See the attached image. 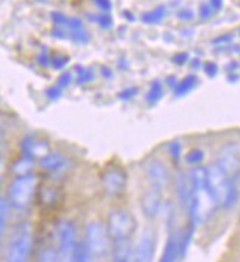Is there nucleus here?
<instances>
[{
  "label": "nucleus",
  "instance_id": "nucleus-1",
  "mask_svg": "<svg viewBox=\"0 0 240 262\" xmlns=\"http://www.w3.org/2000/svg\"><path fill=\"white\" fill-rule=\"evenodd\" d=\"M33 252V231L27 223L18 224L12 230L6 243L3 262H30Z\"/></svg>",
  "mask_w": 240,
  "mask_h": 262
},
{
  "label": "nucleus",
  "instance_id": "nucleus-2",
  "mask_svg": "<svg viewBox=\"0 0 240 262\" xmlns=\"http://www.w3.org/2000/svg\"><path fill=\"white\" fill-rule=\"evenodd\" d=\"M37 186L38 179L31 174L13 180L8 190V199L15 211H25L31 205L37 191Z\"/></svg>",
  "mask_w": 240,
  "mask_h": 262
},
{
  "label": "nucleus",
  "instance_id": "nucleus-3",
  "mask_svg": "<svg viewBox=\"0 0 240 262\" xmlns=\"http://www.w3.org/2000/svg\"><path fill=\"white\" fill-rule=\"evenodd\" d=\"M111 240L112 238L109 237L106 224H103L99 220H93L87 223L84 230V243L93 253V256L106 258L109 252L112 250Z\"/></svg>",
  "mask_w": 240,
  "mask_h": 262
},
{
  "label": "nucleus",
  "instance_id": "nucleus-4",
  "mask_svg": "<svg viewBox=\"0 0 240 262\" xmlns=\"http://www.w3.org/2000/svg\"><path fill=\"white\" fill-rule=\"evenodd\" d=\"M106 228H108L109 237L112 238V242L122 240V238H132L137 228V221L132 212L125 209H114L108 215Z\"/></svg>",
  "mask_w": 240,
  "mask_h": 262
},
{
  "label": "nucleus",
  "instance_id": "nucleus-5",
  "mask_svg": "<svg viewBox=\"0 0 240 262\" xmlns=\"http://www.w3.org/2000/svg\"><path fill=\"white\" fill-rule=\"evenodd\" d=\"M58 256L60 262H75V255L78 249V240H77V228L71 221L60 223L58 228Z\"/></svg>",
  "mask_w": 240,
  "mask_h": 262
},
{
  "label": "nucleus",
  "instance_id": "nucleus-6",
  "mask_svg": "<svg viewBox=\"0 0 240 262\" xmlns=\"http://www.w3.org/2000/svg\"><path fill=\"white\" fill-rule=\"evenodd\" d=\"M206 171H208V189L211 191V194L214 196L216 203L221 206L223 202H224V198L227 194L228 187H230L233 179L228 177L216 162L211 164L209 167L206 168Z\"/></svg>",
  "mask_w": 240,
  "mask_h": 262
},
{
  "label": "nucleus",
  "instance_id": "nucleus-7",
  "mask_svg": "<svg viewBox=\"0 0 240 262\" xmlns=\"http://www.w3.org/2000/svg\"><path fill=\"white\" fill-rule=\"evenodd\" d=\"M216 164L233 179L234 174H239L240 169V142H227L224 144L216 156Z\"/></svg>",
  "mask_w": 240,
  "mask_h": 262
},
{
  "label": "nucleus",
  "instance_id": "nucleus-8",
  "mask_svg": "<svg viewBox=\"0 0 240 262\" xmlns=\"http://www.w3.org/2000/svg\"><path fill=\"white\" fill-rule=\"evenodd\" d=\"M156 249V233L154 228H144L137 245L133 249L132 262H152Z\"/></svg>",
  "mask_w": 240,
  "mask_h": 262
},
{
  "label": "nucleus",
  "instance_id": "nucleus-9",
  "mask_svg": "<svg viewBox=\"0 0 240 262\" xmlns=\"http://www.w3.org/2000/svg\"><path fill=\"white\" fill-rule=\"evenodd\" d=\"M127 172L120 167L108 168L102 174V187L109 196H120L125 190L127 186Z\"/></svg>",
  "mask_w": 240,
  "mask_h": 262
},
{
  "label": "nucleus",
  "instance_id": "nucleus-10",
  "mask_svg": "<svg viewBox=\"0 0 240 262\" xmlns=\"http://www.w3.org/2000/svg\"><path fill=\"white\" fill-rule=\"evenodd\" d=\"M144 172H146V179L149 181V184L159 190L164 191L171 183V174H169L168 168L159 159H150L144 167Z\"/></svg>",
  "mask_w": 240,
  "mask_h": 262
},
{
  "label": "nucleus",
  "instance_id": "nucleus-11",
  "mask_svg": "<svg viewBox=\"0 0 240 262\" xmlns=\"http://www.w3.org/2000/svg\"><path fill=\"white\" fill-rule=\"evenodd\" d=\"M162 206H164L162 190H159V189L150 186V187L142 194V199H140V209H142V214H143L146 218H149V220H154V218H156L158 215L161 214Z\"/></svg>",
  "mask_w": 240,
  "mask_h": 262
},
{
  "label": "nucleus",
  "instance_id": "nucleus-12",
  "mask_svg": "<svg viewBox=\"0 0 240 262\" xmlns=\"http://www.w3.org/2000/svg\"><path fill=\"white\" fill-rule=\"evenodd\" d=\"M174 183H176V190H177V198L180 201L181 208L187 212V208L192 202L193 196H194V191H193L192 186V180H190V176L183 172V171H179L174 177Z\"/></svg>",
  "mask_w": 240,
  "mask_h": 262
},
{
  "label": "nucleus",
  "instance_id": "nucleus-13",
  "mask_svg": "<svg viewBox=\"0 0 240 262\" xmlns=\"http://www.w3.org/2000/svg\"><path fill=\"white\" fill-rule=\"evenodd\" d=\"M21 150H23V155L30 156V158H40L43 159L45 156H48L50 154V146L46 140H41V139H37L34 136H27L23 139L21 142Z\"/></svg>",
  "mask_w": 240,
  "mask_h": 262
},
{
  "label": "nucleus",
  "instance_id": "nucleus-14",
  "mask_svg": "<svg viewBox=\"0 0 240 262\" xmlns=\"http://www.w3.org/2000/svg\"><path fill=\"white\" fill-rule=\"evenodd\" d=\"M133 249L132 238L115 240L111 250V262H132Z\"/></svg>",
  "mask_w": 240,
  "mask_h": 262
},
{
  "label": "nucleus",
  "instance_id": "nucleus-15",
  "mask_svg": "<svg viewBox=\"0 0 240 262\" xmlns=\"http://www.w3.org/2000/svg\"><path fill=\"white\" fill-rule=\"evenodd\" d=\"M180 234L181 233H179V231H171L169 233L164 252L161 255V259L158 262H176L177 259H180V248H179Z\"/></svg>",
  "mask_w": 240,
  "mask_h": 262
},
{
  "label": "nucleus",
  "instance_id": "nucleus-16",
  "mask_svg": "<svg viewBox=\"0 0 240 262\" xmlns=\"http://www.w3.org/2000/svg\"><path fill=\"white\" fill-rule=\"evenodd\" d=\"M65 158L60 154H49L48 156H45L43 159H40V167L43 168L45 171L49 172H58L62 168L65 167Z\"/></svg>",
  "mask_w": 240,
  "mask_h": 262
},
{
  "label": "nucleus",
  "instance_id": "nucleus-17",
  "mask_svg": "<svg viewBox=\"0 0 240 262\" xmlns=\"http://www.w3.org/2000/svg\"><path fill=\"white\" fill-rule=\"evenodd\" d=\"M34 168V159L30 156L23 155V158L16 159L12 164V172L16 177H23V176H30L31 171Z\"/></svg>",
  "mask_w": 240,
  "mask_h": 262
},
{
  "label": "nucleus",
  "instance_id": "nucleus-18",
  "mask_svg": "<svg viewBox=\"0 0 240 262\" xmlns=\"http://www.w3.org/2000/svg\"><path fill=\"white\" fill-rule=\"evenodd\" d=\"M199 83V80H198V77L196 75H187V77H184L181 81L177 83V85L174 87V95L177 96V97H181V96H186L192 89H194V85Z\"/></svg>",
  "mask_w": 240,
  "mask_h": 262
},
{
  "label": "nucleus",
  "instance_id": "nucleus-19",
  "mask_svg": "<svg viewBox=\"0 0 240 262\" xmlns=\"http://www.w3.org/2000/svg\"><path fill=\"white\" fill-rule=\"evenodd\" d=\"M194 230H196L194 227L189 226L187 228H184V230L181 231L180 245H179V248H180V259H183V258L186 256V253H187V250H189V246H190V242H192Z\"/></svg>",
  "mask_w": 240,
  "mask_h": 262
},
{
  "label": "nucleus",
  "instance_id": "nucleus-20",
  "mask_svg": "<svg viewBox=\"0 0 240 262\" xmlns=\"http://www.w3.org/2000/svg\"><path fill=\"white\" fill-rule=\"evenodd\" d=\"M237 198H239V189H237V184H236V179H233L230 187H228L227 194L224 198V202L221 205V208H224V209L233 208L236 205V202H237Z\"/></svg>",
  "mask_w": 240,
  "mask_h": 262
},
{
  "label": "nucleus",
  "instance_id": "nucleus-21",
  "mask_svg": "<svg viewBox=\"0 0 240 262\" xmlns=\"http://www.w3.org/2000/svg\"><path fill=\"white\" fill-rule=\"evenodd\" d=\"M164 96V89H162V83L161 81H154L150 84V89L147 92V96H146V100L150 103V105H155L158 103Z\"/></svg>",
  "mask_w": 240,
  "mask_h": 262
},
{
  "label": "nucleus",
  "instance_id": "nucleus-22",
  "mask_svg": "<svg viewBox=\"0 0 240 262\" xmlns=\"http://www.w3.org/2000/svg\"><path fill=\"white\" fill-rule=\"evenodd\" d=\"M165 16V8L164 6H158L152 12H146L142 15V21L144 24H156L159 23L162 18Z\"/></svg>",
  "mask_w": 240,
  "mask_h": 262
},
{
  "label": "nucleus",
  "instance_id": "nucleus-23",
  "mask_svg": "<svg viewBox=\"0 0 240 262\" xmlns=\"http://www.w3.org/2000/svg\"><path fill=\"white\" fill-rule=\"evenodd\" d=\"M75 262H93V253L87 248L84 240L78 243V249H77V255H75Z\"/></svg>",
  "mask_w": 240,
  "mask_h": 262
},
{
  "label": "nucleus",
  "instance_id": "nucleus-24",
  "mask_svg": "<svg viewBox=\"0 0 240 262\" xmlns=\"http://www.w3.org/2000/svg\"><path fill=\"white\" fill-rule=\"evenodd\" d=\"M11 202H9V199L8 198H2V203H0V224H2V234L5 233V230H6V223H8V216H9V211H11Z\"/></svg>",
  "mask_w": 240,
  "mask_h": 262
},
{
  "label": "nucleus",
  "instance_id": "nucleus-25",
  "mask_svg": "<svg viewBox=\"0 0 240 262\" xmlns=\"http://www.w3.org/2000/svg\"><path fill=\"white\" fill-rule=\"evenodd\" d=\"M36 262H60L58 250L52 249V248H45L38 253Z\"/></svg>",
  "mask_w": 240,
  "mask_h": 262
},
{
  "label": "nucleus",
  "instance_id": "nucleus-26",
  "mask_svg": "<svg viewBox=\"0 0 240 262\" xmlns=\"http://www.w3.org/2000/svg\"><path fill=\"white\" fill-rule=\"evenodd\" d=\"M205 154L204 150L201 149H192L187 155H186V162L189 165H193V167H199L204 161Z\"/></svg>",
  "mask_w": 240,
  "mask_h": 262
},
{
  "label": "nucleus",
  "instance_id": "nucleus-27",
  "mask_svg": "<svg viewBox=\"0 0 240 262\" xmlns=\"http://www.w3.org/2000/svg\"><path fill=\"white\" fill-rule=\"evenodd\" d=\"M168 152L169 156H171V159L176 162V164H179V161H180L181 158V143L179 140H174V142H171L168 146Z\"/></svg>",
  "mask_w": 240,
  "mask_h": 262
},
{
  "label": "nucleus",
  "instance_id": "nucleus-28",
  "mask_svg": "<svg viewBox=\"0 0 240 262\" xmlns=\"http://www.w3.org/2000/svg\"><path fill=\"white\" fill-rule=\"evenodd\" d=\"M56 189H49V187H46V189H43L41 190V202L45 203V205H49V203H55L56 202Z\"/></svg>",
  "mask_w": 240,
  "mask_h": 262
},
{
  "label": "nucleus",
  "instance_id": "nucleus-29",
  "mask_svg": "<svg viewBox=\"0 0 240 262\" xmlns=\"http://www.w3.org/2000/svg\"><path fill=\"white\" fill-rule=\"evenodd\" d=\"M68 62H70V56H65V55H56V56L52 59V67H53L55 70H62Z\"/></svg>",
  "mask_w": 240,
  "mask_h": 262
},
{
  "label": "nucleus",
  "instance_id": "nucleus-30",
  "mask_svg": "<svg viewBox=\"0 0 240 262\" xmlns=\"http://www.w3.org/2000/svg\"><path fill=\"white\" fill-rule=\"evenodd\" d=\"M137 93H139V89L137 87H127V89H124L122 92L118 93V97H120L121 100H130Z\"/></svg>",
  "mask_w": 240,
  "mask_h": 262
},
{
  "label": "nucleus",
  "instance_id": "nucleus-31",
  "mask_svg": "<svg viewBox=\"0 0 240 262\" xmlns=\"http://www.w3.org/2000/svg\"><path fill=\"white\" fill-rule=\"evenodd\" d=\"M52 21H53V24L56 25V27H65V24L68 23V16H65L62 12H52Z\"/></svg>",
  "mask_w": 240,
  "mask_h": 262
},
{
  "label": "nucleus",
  "instance_id": "nucleus-32",
  "mask_svg": "<svg viewBox=\"0 0 240 262\" xmlns=\"http://www.w3.org/2000/svg\"><path fill=\"white\" fill-rule=\"evenodd\" d=\"M72 83V72L67 71V72H62L59 75V78H58V83L56 85H59L60 89H65L67 85H70Z\"/></svg>",
  "mask_w": 240,
  "mask_h": 262
},
{
  "label": "nucleus",
  "instance_id": "nucleus-33",
  "mask_svg": "<svg viewBox=\"0 0 240 262\" xmlns=\"http://www.w3.org/2000/svg\"><path fill=\"white\" fill-rule=\"evenodd\" d=\"M97 24L100 25L102 28H105V30H108L112 27V18H111V15L109 13H100V15H97Z\"/></svg>",
  "mask_w": 240,
  "mask_h": 262
},
{
  "label": "nucleus",
  "instance_id": "nucleus-34",
  "mask_svg": "<svg viewBox=\"0 0 240 262\" xmlns=\"http://www.w3.org/2000/svg\"><path fill=\"white\" fill-rule=\"evenodd\" d=\"M60 95H62V89H60L59 85H52V87H49L48 90H46V96L50 100H58Z\"/></svg>",
  "mask_w": 240,
  "mask_h": 262
},
{
  "label": "nucleus",
  "instance_id": "nucleus-35",
  "mask_svg": "<svg viewBox=\"0 0 240 262\" xmlns=\"http://www.w3.org/2000/svg\"><path fill=\"white\" fill-rule=\"evenodd\" d=\"M204 71L208 77H215L218 72V65L215 62H206L204 65Z\"/></svg>",
  "mask_w": 240,
  "mask_h": 262
},
{
  "label": "nucleus",
  "instance_id": "nucleus-36",
  "mask_svg": "<svg viewBox=\"0 0 240 262\" xmlns=\"http://www.w3.org/2000/svg\"><path fill=\"white\" fill-rule=\"evenodd\" d=\"M212 6L209 5V3H202L201 5V8H199V13H201V18H204V19H208L211 15H212Z\"/></svg>",
  "mask_w": 240,
  "mask_h": 262
},
{
  "label": "nucleus",
  "instance_id": "nucleus-37",
  "mask_svg": "<svg viewBox=\"0 0 240 262\" xmlns=\"http://www.w3.org/2000/svg\"><path fill=\"white\" fill-rule=\"evenodd\" d=\"M187 60H189V53H186V52L176 53V55L172 56V62H174V63H177V65H184Z\"/></svg>",
  "mask_w": 240,
  "mask_h": 262
},
{
  "label": "nucleus",
  "instance_id": "nucleus-38",
  "mask_svg": "<svg viewBox=\"0 0 240 262\" xmlns=\"http://www.w3.org/2000/svg\"><path fill=\"white\" fill-rule=\"evenodd\" d=\"M92 80H93V72L89 71V70H85L84 72H81V74L78 75V80H77V83L84 84V83H89V81H92Z\"/></svg>",
  "mask_w": 240,
  "mask_h": 262
},
{
  "label": "nucleus",
  "instance_id": "nucleus-39",
  "mask_svg": "<svg viewBox=\"0 0 240 262\" xmlns=\"http://www.w3.org/2000/svg\"><path fill=\"white\" fill-rule=\"evenodd\" d=\"M193 16L194 15H193L190 9H181V11L177 12V18L181 19V21H190V19H193Z\"/></svg>",
  "mask_w": 240,
  "mask_h": 262
},
{
  "label": "nucleus",
  "instance_id": "nucleus-40",
  "mask_svg": "<svg viewBox=\"0 0 240 262\" xmlns=\"http://www.w3.org/2000/svg\"><path fill=\"white\" fill-rule=\"evenodd\" d=\"M95 3H96L97 8H99V9H102L103 12H109V11H111V8H112L111 0H95Z\"/></svg>",
  "mask_w": 240,
  "mask_h": 262
},
{
  "label": "nucleus",
  "instance_id": "nucleus-41",
  "mask_svg": "<svg viewBox=\"0 0 240 262\" xmlns=\"http://www.w3.org/2000/svg\"><path fill=\"white\" fill-rule=\"evenodd\" d=\"M37 62H38V65H41V67H48L52 63V59L48 56V53H46V50H43L40 55H38V58H37Z\"/></svg>",
  "mask_w": 240,
  "mask_h": 262
},
{
  "label": "nucleus",
  "instance_id": "nucleus-42",
  "mask_svg": "<svg viewBox=\"0 0 240 262\" xmlns=\"http://www.w3.org/2000/svg\"><path fill=\"white\" fill-rule=\"evenodd\" d=\"M231 38H233V36L231 34H226V36H220L218 38H215L212 43L214 45H220V43H227V41H231Z\"/></svg>",
  "mask_w": 240,
  "mask_h": 262
},
{
  "label": "nucleus",
  "instance_id": "nucleus-43",
  "mask_svg": "<svg viewBox=\"0 0 240 262\" xmlns=\"http://www.w3.org/2000/svg\"><path fill=\"white\" fill-rule=\"evenodd\" d=\"M209 5L212 6L214 11H220L223 8V0H209Z\"/></svg>",
  "mask_w": 240,
  "mask_h": 262
},
{
  "label": "nucleus",
  "instance_id": "nucleus-44",
  "mask_svg": "<svg viewBox=\"0 0 240 262\" xmlns=\"http://www.w3.org/2000/svg\"><path fill=\"white\" fill-rule=\"evenodd\" d=\"M102 75H105L106 78H111L112 77V71L109 70L108 67H102Z\"/></svg>",
  "mask_w": 240,
  "mask_h": 262
},
{
  "label": "nucleus",
  "instance_id": "nucleus-45",
  "mask_svg": "<svg viewBox=\"0 0 240 262\" xmlns=\"http://www.w3.org/2000/svg\"><path fill=\"white\" fill-rule=\"evenodd\" d=\"M122 13H124V16H125V18H127L128 21H134V16H133L130 11H124Z\"/></svg>",
  "mask_w": 240,
  "mask_h": 262
},
{
  "label": "nucleus",
  "instance_id": "nucleus-46",
  "mask_svg": "<svg viewBox=\"0 0 240 262\" xmlns=\"http://www.w3.org/2000/svg\"><path fill=\"white\" fill-rule=\"evenodd\" d=\"M192 67L193 68H199V67H201V62H199V59H193Z\"/></svg>",
  "mask_w": 240,
  "mask_h": 262
},
{
  "label": "nucleus",
  "instance_id": "nucleus-47",
  "mask_svg": "<svg viewBox=\"0 0 240 262\" xmlns=\"http://www.w3.org/2000/svg\"><path fill=\"white\" fill-rule=\"evenodd\" d=\"M236 180H237V184L240 186V169H239V174H237V177H236Z\"/></svg>",
  "mask_w": 240,
  "mask_h": 262
}]
</instances>
